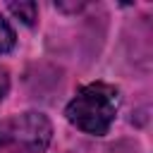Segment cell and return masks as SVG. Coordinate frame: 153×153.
Returning <instances> with one entry per match:
<instances>
[{"mask_svg":"<svg viewBox=\"0 0 153 153\" xmlns=\"http://www.w3.org/2000/svg\"><path fill=\"white\" fill-rule=\"evenodd\" d=\"M117 112V88L110 84H88L76 91V96L67 103V120L93 136H103Z\"/></svg>","mask_w":153,"mask_h":153,"instance_id":"6da1fadb","label":"cell"},{"mask_svg":"<svg viewBox=\"0 0 153 153\" xmlns=\"http://www.w3.org/2000/svg\"><path fill=\"white\" fill-rule=\"evenodd\" d=\"M53 127L41 112H24L0 124V143H14L29 153H43L50 141Z\"/></svg>","mask_w":153,"mask_h":153,"instance_id":"7a4b0ae2","label":"cell"},{"mask_svg":"<svg viewBox=\"0 0 153 153\" xmlns=\"http://www.w3.org/2000/svg\"><path fill=\"white\" fill-rule=\"evenodd\" d=\"M10 7V12L14 14V17H19L24 24H33L36 22V14H38V5L36 2H10L7 5Z\"/></svg>","mask_w":153,"mask_h":153,"instance_id":"3957f363","label":"cell"},{"mask_svg":"<svg viewBox=\"0 0 153 153\" xmlns=\"http://www.w3.org/2000/svg\"><path fill=\"white\" fill-rule=\"evenodd\" d=\"M14 41H17V36H14L12 26H10L7 19H2V14H0V53L12 50V48H14Z\"/></svg>","mask_w":153,"mask_h":153,"instance_id":"277c9868","label":"cell"},{"mask_svg":"<svg viewBox=\"0 0 153 153\" xmlns=\"http://www.w3.org/2000/svg\"><path fill=\"white\" fill-rule=\"evenodd\" d=\"M7 88H10V76H7V72L0 67V100L7 96Z\"/></svg>","mask_w":153,"mask_h":153,"instance_id":"5b68a950","label":"cell"}]
</instances>
